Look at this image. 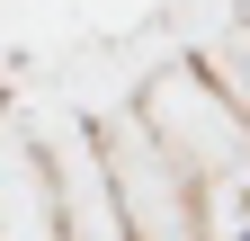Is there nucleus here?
<instances>
[{
  "label": "nucleus",
  "mask_w": 250,
  "mask_h": 241,
  "mask_svg": "<svg viewBox=\"0 0 250 241\" xmlns=\"http://www.w3.org/2000/svg\"><path fill=\"white\" fill-rule=\"evenodd\" d=\"M232 241H250V223H241V232H232Z\"/></svg>",
  "instance_id": "nucleus-1"
}]
</instances>
